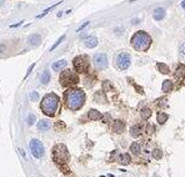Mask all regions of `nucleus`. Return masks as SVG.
<instances>
[{"instance_id": "1", "label": "nucleus", "mask_w": 185, "mask_h": 177, "mask_svg": "<svg viewBox=\"0 0 185 177\" xmlns=\"http://www.w3.org/2000/svg\"><path fill=\"white\" fill-rule=\"evenodd\" d=\"M64 99L67 106L73 111H76V110L83 107L86 96L84 91L80 89H70L64 94Z\"/></svg>"}, {"instance_id": "2", "label": "nucleus", "mask_w": 185, "mask_h": 177, "mask_svg": "<svg viewBox=\"0 0 185 177\" xmlns=\"http://www.w3.org/2000/svg\"><path fill=\"white\" fill-rule=\"evenodd\" d=\"M59 102H60V99L59 96L55 95L54 93H50V94H46L43 100H41L40 103V107H41V111H43L46 116H55V114L58 112L59 110Z\"/></svg>"}, {"instance_id": "3", "label": "nucleus", "mask_w": 185, "mask_h": 177, "mask_svg": "<svg viewBox=\"0 0 185 177\" xmlns=\"http://www.w3.org/2000/svg\"><path fill=\"white\" fill-rule=\"evenodd\" d=\"M150 44H151L150 35L145 31H143V30L135 33L133 35V38H131V46L136 51H146L150 47Z\"/></svg>"}, {"instance_id": "4", "label": "nucleus", "mask_w": 185, "mask_h": 177, "mask_svg": "<svg viewBox=\"0 0 185 177\" xmlns=\"http://www.w3.org/2000/svg\"><path fill=\"white\" fill-rule=\"evenodd\" d=\"M53 158H54V161L58 165H60V166L67 163L70 158L67 146L65 145H56L55 147L53 149Z\"/></svg>"}, {"instance_id": "5", "label": "nucleus", "mask_w": 185, "mask_h": 177, "mask_svg": "<svg viewBox=\"0 0 185 177\" xmlns=\"http://www.w3.org/2000/svg\"><path fill=\"white\" fill-rule=\"evenodd\" d=\"M79 82V77L71 70H65L60 75V84L64 87H71Z\"/></svg>"}, {"instance_id": "6", "label": "nucleus", "mask_w": 185, "mask_h": 177, "mask_svg": "<svg viewBox=\"0 0 185 177\" xmlns=\"http://www.w3.org/2000/svg\"><path fill=\"white\" fill-rule=\"evenodd\" d=\"M74 68L78 72H86L89 69V59L86 55H80L74 59Z\"/></svg>"}, {"instance_id": "7", "label": "nucleus", "mask_w": 185, "mask_h": 177, "mask_svg": "<svg viewBox=\"0 0 185 177\" xmlns=\"http://www.w3.org/2000/svg\"><path fill=\"white\" fill-rule=\"evenodd\" d=\"M29 147H30V151L35 158H41L44 156V146L39 140L33 138L29 143Z\"/></svg>"}, {"instance_id": "8", "label": "nucleus", "mask_w": 185, "mask_h": 177, "mask_svg": "<svg viewBox=\"0 0 185 177\" xmlns=\"http://www.w3.org/2000/svg\"><path fill=\"white\" fill-rule=\"evenodd\" d=\"M115 64L120 70H127L130 66V55L128 52H119L115 58Z\"/></svg>"}, {"instance_id": "9", "label": "nucleus", "mask_w": 185, "mask_h": 177, "mask_svg": "<svg viewBox=\"0 0 185 177\" xmlns=\"http://www.w3.org/2000/svg\"><path fill=\"white\" fill-rule=\"evenodd\" d=\"M94 66L99 70H103L108 66V56L105 54L100 52V54H97L94 56Z\"/></svg>"}, {"instance_id": "10", "label": "nucleus", "mask_w": 185, "mask_h": 177, "mask_svg": "<svg viewBox=\"0 0 185 177\" xmlns=\"http://www.w3.org/2000/svg\"><path fill=\"white\" fill-rule=\"evenodd\" d=\"M153 17L156 21H160V20H163L164 17H165V10L163 8H158V9H155L154 10V14H153Z\"/></svg>"}, {"instance_id": "11", "label": "nucleus", "mask_w": 185, "mask_h": 177, "mask_svg": "<svg viewBox=\"0 0 185 177\" xmlns=\"http://www.w3.org/2000/svg\"><path fill=\"white\" fill-rule=\"evenodd\" d=\"M84 44H85L86 47L93 49V47H95L98 45V39L95 38V36H88V38L85 39V41H84Z\"/></svg>"}, {"instance_id": "12", "label": "nucleus", "mask_w": 185, "mask_h": 177, "mask_svg": "<svg viewBox=\"0 0 185 177\" xmlns=\"http://www.w3.org/2000/svg\"><path fill=\"white\" fill-rule=\"evenodd\" d=\"M113 130H114L116 133H121L125 130V124L120 120H116L114 122V125H113Z\"/></svg>"}, {"instance_id": "13", "label": "nucleus", "mask_w": 185, "mask_h": 177, "mask_svg": "<svg viewBox=\"0 0 185 177\" xmlns=\"http://www.w3.org/2000/svg\"><path fill=\"white\" fill-rule=\"evenodd\" d=\"M29 44L33 45V46H38L40 42H41V38H40V35L39 34H33L29 36Z\"/></svg>"}, {"instance_id": "14", "label": "nucleus", "mask_w": 185, "mask_h": 177, "mask_svg": "<svg viewBox=\"0 0 185 177\" xmlns=\"http://www.w3.org/2000/svg\"><path fill=\"white\" fill-rule=\"evenodd\" d=\"M88 117L90 119V120H100L101 117H103V115H101L98 110H95V109H91V110H89V112H88Z\"/></svg>"}, {"instance_id": "15", "label": "nucleus", "mask_w": 185, "mask_h": 177, "mask_svg": "<svg viewBox=\"0 0 185 177\" xmlns=\"http://www.w3.org/2000/svg\"><path fill=\"white\" fill-rule=\"evenodd\" d=\"M67 61L65 60H59V61H55L54 64H53V70L54 71H61L63 69H65V66H67Z\"/></svg>"}, {"instance_id": "16", "label": "nucleus", "mask_w": 185, "mask_h": 177, "mask_svg": "<svg viewBox=\"0 0 185 177\" xmlns=\"http://www.w3.org/2000/svg\"><path fill=\"white\" fill-rule=\"evenodd\" d=\"M38 129L40 131H48L50 129V122L48 120H40L38 122Z\"/></svg>"}, {"instance_id": "17", "label": "nucleus", "mask_w": 185, "mask_h": 177, "mask_svg": "<svg viewBox=\"0 0 185 177\" xmlns=\"http://www.w3.org/2000/svg\"><path fill=\"white\" fill-rule=\"evenodd\" d=\"M175 77H178V79H185V65H183V64H180L178 66V69H176V71H175Z\"/></svg>"}, {"instance_id": "18", "label": "nucleus", "mask_w": 185, "mask_h": 177, "mask_svg": "<svg viewBox=\"0 0 185 177\" xmlns=\"http://www.w3.org/2000/svg\"><path fill=\"white\" fill-rule=\"evenodd\" d=\"M130 135L133 137H139L141 135V127L139 125H135L130 129Z\"/></svg>"}, {"instance_id": "19", "label": "nucleus", "mask_w": 185, "mask_h": 177, "mask_svg": "<svg viewBox=\"0 0 185 177\" xmlns=\"http://www.w3.org/2000/svg\"><path fill=\"white\" fill-rule=\"evenodd\" d=\"M173 81H170V80H165L164 82H163V86H162V89H163V91L164 93H170V91L173 90Z\"/></svg>"}, {"instance_id": "20", "label": "nucleus", "mask_w": 185, "mask_h": 177, "mask_svg": "<svg viewBox=\"0 0 185 177\" xmlns=\"http://www.w3.org/2000/svg\"><path fill=\"white\" fill-rule=\"evenodd\" d=\"M40 81H41V84H43V85H46L48 82L50 81V72L48 71V70H45V71L43 72V74H41Z\"/></svg>"}, {"instance_id": "21", "label": "nucleus", "mask_w": 185, "mask_h": 177, "mask_svg": "<svg viewBox=\"0 0 185 177\" xmlns=\"http://www.w3.org/2000/svg\"><path fill=\"white\" fill-rule=\"evenodd\" d=\"M158 70L162 72V74H169L170 72V70H169V68L168 66H166L165 64H163V63H158Z\"/></svg>"}, {"instance_id": "22", "label": "nucleus", "mask_w": 185, "mask_h": 177, "mask_svg": "<svg viewBox=\"0 0 185 177\" xmlns=\"http://www.w3.org/2000/svg\"><path fill=\"white\" fill-rule=\"evenodd\" d=\"M94 99L97 100L98 102H105V101H106V99H105V96H104V93H103V91H98V93L95 94Z\"/></svg>"}, {"instance_id": "23", "label": "nucleus", "mask_w": 185, "mask_h": 177, "mask_svg": "<svg viewBox=\"0 0 185 177\" xmlns=\"http://www.w3.org/2000/svg\"><path fill=\"white\" fill-rule=\"evenodd\" d=\"M130 151L133 152L134 155H138L139 152H140V145H139L138 142H134L133 145L130 146Z\"/></svg>"}, {"instance_id": "24", "label": "nucleus", "mask_w": 185, "mask_h": 177, "mask_svg": "<svg viewBox=\"0 0 185 177\" xmlns=\"http://www.w3.org/2000/svg\"><path fill=\"white\" fill-rule=\"evenodd\" d=\"M130 156L128 155V154H124V155H121L120 156V163L121 165H129L130 163Z\"/></svg>"}, {"instance_id": "25", "label": "nucleus", "mask_w": 185, "mask_h": 177, "mask_svg": "<svg viewBox=\"0 0 185 177\" xmlns=\"http://www.w3.org/2000/svg\"><path fill=\"white\" fill-rule=\"evenodd\" d=\"M150 116H151V110H150V109L145 107V109L141 110V117H143V119H149Z\"/></svg>"}, {"instance_id": "26", "label": "nucleus", "mask_w": 185, "mask_h": 177, "mask_svg": "<svg viewBox=\"0 0 185 177\" xmlns=\"http://www.w3.org/2000/svg\"><path fill=\"white\" fill-rule=\"evenodd\" d=\"M166 120H168V115H166L165 112H159L158 114V121H159V124H164Z\"/></svg>"}, {"instance_id": "27", "label": "nucleus", "mask_w": 185, "mask_h": 177, "mask_svg": "<svg viewBox=\"0 0 185 177\" xmlns=\"http://www.w3.org/2000/svg\"><path fill=\"white\" fill-rule=\"evenodd\" d=\"M103 89H104L105 91H111L113 89H114V86H113V84H111L110 81L105 80V81L103 82Z\"/></svg>"}, {"instance_id": "28", "label": "nucleus", "mask_w": 185, "mask_h": 177, "mask_svg": "<svg viewBox=\"0 0 185 177\" xmlns=\"http://www.w3.org/2000/svg\"><path fill=\"white\" fill-rule=\"evenodd\" d=\"M64 40H65V35H63V36H61V38H60V39H59V40H58V41L55 42V44H54V45H53V46L50 47V51H53V50H54V49H55V47H58V46H59V45H60V44H61V42H63Z\"/></svg>"}, {"instance_id": "29", "label": "nucleus", "mask_w": 185, "mask_h": 177, "mask_svg": "<svg viewBox=\"0 0 185 177\" xmlns=\"http://www.w3.org/2000/svg\"><path fill=\"white\" fill-rule=\"evenodd\" d=\"M60 3H61V1H59L58 4H55V5H53V7H50V8H48L46 10H44V13H43V14H40V15H38V17H39V19H40V17H43V16H45V15H46L48 13H49V11H50L51 9H54V8L56 7V5H59V4H60Z\"/></svg>"}, {"instance_id": "30", "label": "nucleus", "mask_w": 185, "mask_h": 177, "mask_svg": "<svg viewBox=\"0 0 185 177\" xmlns=\"http://www.w3.org/2000/svg\"><path fill=\"white\" fill-rule=\"evenodd\" d=\"M153 156H154L155 158H162V157H163V152H162V150H159V149L154 150V152H153Z\"/></svg>"}, {"instance_id": "31", "label": "nucleus", "mask_w": 185, "mask_h": 177, "mask_svg": "<svg viewBox=\"0 0 185 177\" xmlns=\"http://www.w3.org/2000/svg\"><path fill=\"white\" fill-rule=\"evenodd\" d=\"M34 121H35V115L34 114H29V116H28V124L29 125H33Z\"/></svg>"}, {"instance_id": "32", "label": "nucleus", "mask_w": 185, "mask_h": 177, "mask_svg": "<svg viewBox=\"0 0 185 177\" xmlns=\"http://www.w3.org/2000/svg\"><path fill=\"white\" fill-rule=\"evenodd\" d=\"M38 99H39V94L35 93V91H33V93L30 94V100L31 101H37Z\"/></svg>"}, {"instance_id": "33", "label": "nucleus", "mask_w": 185, "mask_h": 177, "mask_svg": "<svg viewBox=\"0 0 185 177\" xmlns=\"http://www.w3.org/2000/svg\"><path fill=\"white\" fill-rule=\"evenodd\" d=\"M180 56L183 58V59H185V44H183L181 46H180Z\"/></svg>"}, {"instance_id": "34", "label": "nucleus", "mask_w": 185, "mask_h": 177, "mask_svg": "<svg viewBox=\"0 0 185 177\" xmlns=\"http://www.w3.org/2000/svg\"><path fill=\"white\" fill-rule=\"evenodd\" d=\"M88 25H89V21H85V23H84V24H83V25H81V26H80L79 29H78V30H76V31H79V33H80V31H81V30H83V29H85V28H86Z\"/></svg>"}, {"instance_id": "35", "label": "nucleus", "mask_w": 185, "mask_h": 177, "mask_svg": "<svg viewBox=\"0 0 185 177\" xmlns=\"http://www.w3.org/2000/svg\"><path fill=\"white\" fill-rule=\"evenodd\" d=\"M34 66H35V64H33V65L30 66V68H29V70H28V72H26V75H25V77H28V75H29V74H30V72H31V70L34 69Z\"/></svg>"}, {"instance_id": "36", "label": "nucleus", "mask_w": 185, "mask_h": 177, "mask_svg": "<svg viewBox=\"0 0 185 177\" xmlns=\"http://www.w3.org/2000/svg\"><path fill=\"white\" fill-rule=\"evenodd\" d=\"M181 7H183V9H185V0H183V3H181Z\"/></svg>"}]
</instances>
